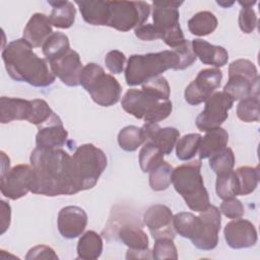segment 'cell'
<instances>
[{
    "mask_svg": "<svg viewBox=\"0 0 260 260\" xmlns=\"http://www.w3.org/2000/svg\"><path fill=\"white\" fill-rule=\"evenodd\" d=\"M80 84L92 101L102 107H111L121 98L122 86L119 81L95 63H88L83 67Z\"/></svg>",
    "mask_w": 260,
    "mask_h": 260,
    "instance_id": "8992f818",
    "label": "cell"
},
{
    "mask_svg": "<svg viewBox=\"0 0 260 260\" xmlns=\"http://www.w3.org/2000/svg\"><path fill=\"white\" fill-rule=\"evenodd\" d=\"M68 132L63 126L61 120L40 127L37 136V147L43 149L61 148L67 140Z\"/></svg>",
    "mask_w": 260,
    "mask_h": 260,
    "instance_id": "44dd1931",
    "label": "cell"
},
{
    "mask_svg": "<svg viewBox=\"0 0 260 260\" xmlns=\"http://www.w3.org/2000/svg\"><path fill=\"white\" fill-rule=\"evenodd\" d=\"M84 21L91 25H107L109 19V1H75Z\"/></svg>",
    "mask_w": 260,
    "mask_h": 260,
    "instance_id": "603a6c76",
    "label": "cell"
},
{
    "mask_svg": "<svg viewBox=\"0 0 260 260\" xmlns=\"http://www.w3.org/2000/svg\"><path fill=\"white\" fill-rule=\"evenodd\" d=\"M52 34V23L49 16L44 13H35L23 29V39L32 48H38L43 46Z\"/></svg>",
    "mask_w": 260,
    "mask_h": 260,
    "instance_id": "d6986e66",
    "label": "cell"
},
{
    "mask_svg": "<svg viewBox=\"0 0 260 260\" xmlns=\"http://www.w3.org/2000/svg\"><path fill=\"white\" fill-rule=\"evenodd\" d=\"M173 167L162 160L149 172V186L153 191H164L172 183Z\"/></svg>",
    "mask_w": 260,
    "mask_h": 260,
    "instance_id": "836d02e7",
    "label": "cell"
},
{
    "mask_svg": "<svg viewBox=\"0 0 260 260\" xmlns=\"http://www.w3.org/2000/svg\"><path fill=\"white\" fill-rule=\"evenodd\" d=\"M145 142H151L157 146L164 154H170L175 147L180 132L174 127L161 128L157 123L145 122L141 127Z\"/></svg>",
    "mask_w": 260,
    "mask_h": 260,
    "instance_id": "ac0fdd59",
    "label": "cell"
},
{
    "mask_svg": "<svg viewBox=\"0 0 260 260\" xmlns=\"http://www.w3.org/2000/svg\"><path fill=\"white\" fill-rule=\"evenodd\" d=\"M31 114V101L1 96L0 99V122L10 123L16 120H28Z\"/></svg>",
    "mask_w": 260,
    "mask_h": 260,
    "instance_id": "ffe728a7",
    "label": "cell"
},
{
    "mask_svg": "<svg viewBox=\"0 0 260 260\" xmlns=\"http://www.w3.org/2000/svg\"><path fill=\"white\" fill-rule=\"evenodd\" d=\"M215 191L217 196L223 200L238 196L240 192V185L236 172L230 171L217 175Z\"/></svg>",
    "mask_w": 260,
    "mask_h": 260,
    "instance_id": "d6a6232c",
    "label": "cell"
},
{
    "mask_svg": "<svg viewBox=\"0 0 260 260\" xmlns=\"http://www.w3.org/2000/svg\"><path fill=\"white\" fill-rule=\"evenodd\" d=\"M222 72L218 68H206L199 71L196 78L185 88L186 102L192 106L206 102L220 86Z\"/></svg>",
    "mask_w": 260,
    "mask_h": 260,
    "instance_id": "7c38bea8",
    "label": "cell"
},
{
    "mask_svg": "<svg viewBox=\"0 0 260 260\" xmlns=\"http://www.w3.org/2000/svg\"><path fill=\"white\" fill-rule=\"evenodd\" d=\"M200 170V159H194L177 167L172 174V183L175 190L183 197L187 206L197 212L207 209L210 205L209 195L204 186Z\"/></svg>",
    "mask_w": 260,
    "mask_h": 260,
    "instance_id": "277c9868",
    "label": "cell"
},
{
    "mask_svg": "<svg viewBox=\"0 0 260 260\" xmlns=\"http://www.w3.org/2000/svg\"><path fill=\"white\" fill-rule=\"evenodd\" d=\"M199 223V216H196L191 212H179L173 217V224L176 233L191 241L195 239L198 233Z\"/></svg>",
    "mask_w": 260,
    "mask_h": 260,
    "instance_id": "f546056e",
    "label": "cell"
},
{
    "mask_svg": "<svg viewBox=\"0 0 260 260\" xmlns=\"http://www.w3.org/2000/svg\"><path fill=\"white\" fill-rule=\"evenodd\" d=\"M161 150L151 142H144L139 152V166L143 173H149L156 165L164 160Z\"/></svg>",
    "mask_w": 260,
    "mask_h": 260,
    "instance_id": "f35d334b",
    "label": "cell"
},
{
    "mask_svg": "<svg viewBox=\"0 0 260 260\" xmlns=\"http://www.w3.org/2000/svg\"><path fill=\"white\" fill-rule=\"evenodd\" d=\"M202 136L198 133L184 135L176 143V154L181 160L191 159L198 151Z\"/></svg>",
    "mask_w": 260,
    "mask_h": 260,
    "instance_id": "d590c367",
    "label": "cell"
},
{
    "mask_svg": "<svg viewBox=\"0 0 260 260\" xmlns=\"http://www.w3.org/2000/svg\"><path fill=\"white\" fill-rule=\"evenodd\" d=\"M77 259L94 260L103 252L102 237L94 231L85 232L77 243Z\"/></svg>",
    "mask_w": 260,
    "mask_h": 260,
    "instance_id": "4316f807",
    "label": "cell"
},
{
    "mask_svg": "<svg viewBox=\"0 0 260 260\" xmlns=\"http://www.w3.org/2000/svg\"><path fill=\"white\" fill-rule=\"evenodd\" d=\"M239 4L242 5V7H252L254 4H256V1H239Z\"/></svg>",
    "mask_w": 260,
    "mask_h": 260,
    "instance_id": "816d5d0a",
    "label": "cell"
},
{
    "mask_svg": "<svg viewBox=\"0 0 260 260\" xmlns=\"http://www.w3.org/2000/svg\"><path fill=\"white\" fill-rule=\"evenodd\" d=\"M152 258L156 260L178 259V252L173 239L160 238L155 240L152 250Z\"/></svg>",
    "mask_w": 260,
    "mask_h": 260,
    "instance_id": "b9f144b4",
    "label": "cell"
},
{
    "mask_svg": "<svg viewBox=\"0 0 260 260\" xmlns=\"http://www.w3.org/2000/svg\"><path fill=\"white\" fill-rule=\"evenodd\" d=\"M217 4H219V5L223 6V7H229V6L233 5V4H234V2L232 1V2H230V3H226V2H221V1H217Z\"/></svg>",
    "mask_w": 260,
    "mask_h": 260,
    "instance_id": "f5cc1de1",
    "label": "cell"
},
{
    "mask_svg": "<svg viewBox=\"0 0 260 260\" xmlns=\"http://www.w3.org/2000/svg\"><path fill=\"white\" fill-rule=\"evenodd\" d=\"M234 166L235 154L230 147H224L222 150L213 154L209 158V167L216 175L233 171Z\"/></svg>",
    "mask_w": 260,
    "mask_h": 260,
    "instance_id": "ab89813d",
    "label": "cell"
},
{
    "mask_svg": "<svg viewBox=\"0 0 260 260\" xmlns=\"http://www.w3.org/2000/svg\"><path fill=\"white\" fill-rule=\"evenodd\" d=\"M59 120H61L59 116L53 112L46 101L42 99H35L31 101V114L27 120L30 124L43 127Z\"/></svg>",
    "mask_w": 260,
    "mask_h": 260,
    "instance_id": "1f68e13d",
    "label": "cell"
},
{
    "mask_svg": "<svg viewBox=\"0 0 260 260\" xmlns=\"http://www.w3.org/2000/svg\"><path fill=\"white\" fill-rule=\"evenodd\" d=\"M229 141L228 132L219 127L206 132L205 136L201 138L199 145V157L208 158L218 151L226 147Z\"/></svg>",
    "mask_w": 260,
    "mask_h": 260,
    "instance_id": "d4e9b609",
    "label": "cell"
},
{
    "mask_svg": "<svg viewBox=\"0 0 260 260\" xmlns=\"http://www.w3.org/2000/svg\"><path fill=\"white\" fill-rule=\"evenodd\" d=\"M195 61L196 56L191 46L186 43L170 51L131 55L125 69L126 83L129 86L139 85L169 69H186Z\"/></svg>",
    "mask_w": 260,
    "mask_h": 260,
    "instance_id": "7a4b0ae2",
    "label": "cell"
},
{
    "mask_svg": "<svg viewBox=\"0 0 260 260\" xmlns=\"http://www.w3.org/2000/svg\"><path fill=\"white\" fill-rule=\"evenodd\" d=\"M172 210L164 204L151 205L143 214V220L154 240L174 239L176 231L173 224Z\"/></svg>",
    "mask_w": 260,
    "mask_h": 260,
    "instance_id": "5bb4252c",
    "label": "cell"
},
{
    "mask_svg": "<svg viewBox=\"0 0 260 260\" xmlns=\"http://www.w3.org/2000/svg\"><path fill=\"white\" fill-rule=\"evenodd\" d=\"M236 174L240 185L239 195H248L257 188L259 182L258 167H240L237 169Z\"/></svg>",
    "mask_w": 260,
    "mask_h": 260,
    "instance_id": "74e56055",
    "label": "cell"
},
{
    "mask_svg": "<svg viewBox=\"0 0 260 260\" xmlns=\"http://www.w3.org/2000/svg\"><path fill=\"white\" fill-rule=\"evenodd\" d=\"M259 78L255 81L240 75L232 74L229 75V80L223 86V90L234 101H241L250 95H259Z\"/></svg>",
    "mask_w": 260,
    "mask_h": 260,
    "instance_id": "cb8c5ba5",
    "label": "cell"
},
{
    "mask_svg": "<svg viewBox=\"0 0 260 260\" xmlns=\"http://www.w3.org/2000/svg\"><path fill=\"white\" fill-rule=\"evenodd\" d=\"M0 153H1V175H4L6 172L9 171L10 160H9V157L5 154L4 151H1Z\"/></svg>",
    "mask_w": 260,
    "mask_h": 260,
    "instance_id": "f907efd6",
    "label": "cell"
},
{
    "mask_svg": "<svg viewBox=\"0 0 260 260\" xmlns=\"http://www.w3.org/2000/svg\"><path fill=\"white\" fill-rule=\"evenodd\" d=\"M50 63L51 71L64 84L77 86L80 84V75L83 69L79 54L74 50H69L59 58Z\"/></svg>",
    "mask_w": 260,
    "mask_h": 260,
    "instance_id": "9a60e30c",
    "label": "cell"
},
{
    "mask_svg": "<svg viewBox=\"0 0 260 260\" xmlns=\"http://www.w3.org/2000/svg\"><path fill=\"white\" fill-rule=\"evenodd\" d=\"M257 25V16L252 7H242L239 13V26L245 34H251Z\"/></svg>",
    "mask_w": 260,
    "mask_h": 260,
    "instance_id": "f6af8a7d",
    "label": "cell"
},
{
    "mask_svg": "<svg viewBox=\"0 0 260 260\" xmlns=\"http://www.w3.org/2000/svg\"><path fill=\"white\" fill-rule=\"evenodd\" d=\"M121 106L125 112L136 119L151 123L165 120L173 110V104L170 100L161 101L143 89L136 88H130L126 91L122 98Z\"/></svg>",
    "mask_w": 260,
    "mask_h": 260,
    "instance_id": "52a82bcc",
    "label": "cell"
},
{
    "mask_svg": "<svg viewBox=\"0 0 260 260\" xmlns=\"http://www.w3.org/2000/svg\"><path fill=\"white\" fill-rule=\"evenodd\" d=\"M34 182L30 192L45 196L77 193L71 174V156L61 148L36 147L30 153Z\"/></svg>",
    "mask_w": 260,
    "mask_h": 260,
    "instance_id": "6da1fadb",
    "label": "cell"
},
{
    "mask_svg": "<svg viewBox=\"0 0 260 260\" xmlns=\"http://www.w3.org/2000/svg\"><path fill=\"white\" fill-rule=\"evenodd\" d=\"M191 44L194 54L203 64L222 67L228 63L229 53L223 47L211 45L202 39H195Z\"/></svg>",
    "mask_w": 260,
    "mask_h": 260,
    "instance_id": "7402d4cb",
    "label": "cell"
},
{
    "mask_svg": "<svg viewBox=\"0 0 260 260\" xmlns=\"http://www.w3.org/2000/svg\"><path fill=\"white\" fill-rule=\"evenodd\" d=\"M217 27V18L210 11H200L188 21V28L194 36H208Z\"/></svg>",
    "mask_w": 260,
    "mask_h": 260,
    "instance_id": "f1b7e54d",
    "label": "cell"
},
{
    "mask_svg": "<svg viewBox=\"0 0 260 260\" xmlns=\"http://www.w3.org/2000/svg\"><path fill=\"white\" fill-rule=\"evenodd\" d=\"M144 142L145 139L142 129L136 126L124 127L118 134L119 146L126 151H135Z\"/></svg>",
    "mask_w": 260,
    "mask_h": 260,
    "instance_id": "e575fe53",
    "label": "cell"
},
{
    "mask_svg": "<svg viewBox=\"0 0 260 260\" xmlns=\"http://www.w3.org/2000/svg\"><path fill=\"white\" fill-rule=\"evenodd\" d=\"M220 212L231 219H236L244 215L245 208L239 199L233 197L223 200V202L220 204Z\"/></svg>",
    "mask_w": 260,
    "mask_h": 260,
    "instance_id": "ee69618b",
    "label": "cell"
},
{
    "mask_svg": "<svg viewBox=\"0 0 260 260\" xmlns=\"http://www.w3.org/2000/svg\"><path fill=\"white\" fill-rule=\"evenodd\" d=\"M232 74L243 75L252 81H255L259 78L256 66L247 59H238L233 61L229 66V75Z\"/></svg>",
    "mask_w": 260,
    "mask_h": 260,
    "instance_id": "7bdbcfd3",
    "label": "cell"
},
{
    "mask_svg": "<svg viewBox=\"0 0 260 260\" xmlns=\"http://www.w3.org/2000/svg\"><path fill=\"white\" fill-rule=\"evenodd\" d=\"M34 182L31 166L17 165L0 176V191L3 196L11 200H17L25 196Z\"/></svg>",
    "mask_w": 260,
    "mask_h": 260,
    "instance_id": "8fae6325",
    "label": "cell"
},
{
    "mask_svg": "<svg viewBox=\"0 0 260 260\" xmlns=\"http://www.w3.org/2000/svg\"><path fill=\"white\" fill-rule=\"evenodd\" d=\"M0 208H1V234H4L10 225L11 208H10V205L3 200L0 201Z\"/></svg>",
    "mask_w": 260,
    "mask_h": 260,
    "instance_id": "681fc988",
    "label": "cell"
},
{
    "mask_svg": "<svg viewBox=\"0 0 260 260\" xmlns=\"http://www.w3.org/2000/svg\"><path fill=\"white\" fill-rule=\"evenodd\" d=\"M234 102L224 91H214L205 102L204 110L196 118L197 128L204 132L219 128L228 119Z\"/></svg>",
    "mask_w": 260,
    "mask_h": 260,
    "instance_id": "30bf717a",
    "label": "cell"
},
{
    "mask_svg": "<svg viewBox=\"0 0 260 260\" xmlns=\"http://www.w3.org/2000/svg\"><path fill=\"white\" fill-rule=\"evenodd\" d=\"M144 91L156 96L161 101H168L170 98L171 89L168 80L164 76L153 77L146 82L142 83V88Z\"/></svg>",
    "mask_w": 260,
    "mask_h": 260,
    "instance_id": "60d3db41",
    "label": "cell"
},
{
    "mask_svg": "<svg viewBox=\"0 0 260 260\" xmlns=\"http://www.w3.org/2000/svg\"><path fill=\"white\" fill-rule=\"evenodd\" d=\"M57 223L59 233L63 238L75 239L84 232L87 224V214L79 206H66L59 211Z\"/></svg>",
    "mask_w": 260,
    "mask_h": 260,
    "instance_id": "e0dca14e",
    "label": "cell"
},
{
    "mask_svg": "<svg viewBox=\"0 0 260 260\" xmlns=\"http://www.w3.org/2000/svg\"><path fill=\"white\" fill-rule=\"evenodd\" d=\"M183 1H153L152 20L160 35V39L171 48L175 49L186 40L179 23L180 13L178 7Z\"/></svg>",
    "mask_w": 260,
    "mask_h": 260,
    "instance_id": "ba28073f",
    "label": "cell"
},
{
    "mask_svg": "<svg viewBox=\"0 0 260 260\" xmlns=\"http://www.w3.org/2000/svg\"><path fill=\"white\" fill-rule=\"evenodd\" d=\"M8 75L16 80L36 87H46L55 81V75L49 69L46 59L40 58L32 47L22 38L9 44L2 51Z\"/></svg>",
    "mask_w": 260,
    "mask_h": 260,
    "instance_id": "3957f363",
    "label": "cell"
},
{
    "mask_svg": "<svg viewBox=\"0 0 260 260\" xmlns=\"http://www.w3.org/2000/svg\"><path fill=\"white\" fill-rule=\"evenodd\" d=\"M107 165V156L99 147L91 143L78 146L71 156V174L77 191L93 188Z\"/></svg>",
    "mask_w": 260,
    "mask_h": 260,
    "instance_id": "5b68a950",
    "label": "cell"
},
{
    "mask_svg": "<svg viewBox=\"0 0 260 260\" xmlns=\"http://www.w3.org/2000/svg\"><path fill=\"white\" fill-rule=\"evenodd\" d=\"M126 61V57L124 53L118 50H112L107 53L105 57L106 67L110 70V72L114 74H120L124 70V64Z\"/></svg>",
    "mask_w": 260,
    "mask_h": 260,
    "instance_id": "bcb514c9",
    "label": "cell"
},
{
    "mask_svg": "<svg viewBox=\"0 0 260 260\" xmlns=\"http://www.w3.org/2000/svg\"><path fill=\"white\" fill-rule=\"evenodd\" d=\"M52 6L49 19L58 28H69L75 20L76 9L70 1H48Z\"/></svg>",
    "mask_w": 260,
    "mask_h": 260,
    "instance_id": "484cf974",
    "label": "cell"
},
{
    "mask_svg": "<svg viewBox=\"0 0 260 260\" xmlns=\"http://www.w3.org/2000/svg\"><path fill=\"white\" fill-rule=\"evenodd\" d=\"M118 237L120 241L130 250H148L147 235L142 229L134 224L122 225L118 231Z\"/></svg>",
    "mask_w": 260,
    "mask_h": 260,
    "instance_id": "83f0119b",
    "label": "cell"
},
{
    "mask_svg": "<svg viewBox=\"0 0 260 260\" xmlns=\"http://www.w3.org/2000/svg\"><path fill=\"white\" fill-rule=\"evenodd\" d=\"M135 36L142 41H153L160 39V35L152 23L141 24L134 28Z\"/></svg>",
    "mask_w": 260,
    "mask_h": 260,
    "instance_id": "c3c4849f",
    "label": "cell"
},
{
    "mask_svg": "<svg viewBox=\"0 0 260 260\" xmlns=\"http://www.w3.org/2000/svg\"><path fill=\"white\" fill-rule=\"evenodd\" d=\"M25 259H58V256L51 247L46 245H38L29 249Z\"/></svg>",
    "mask_w": 260,
    "mask_h": 260,
    "instance_id": "7dc6e473",
    "label": "cell"
},
{
    "mask_svg": "<svg viewBox=\"0 0 260 260\" xmlns=\"http://www.w3.org/2000/svg\"><path fill=\"white\" fill-rule=\"evenodd\" d=\"M150 9V5L144 1H109L107 25L120 31H128L144 24Z\"/></svg>",
    "mask_w": 260,
    "mask_h": 260,
    "instance_id": "9c48e42d",
    "label": "cell"
},
{
    "mask_svg": "<svg viewBox=\"0 0 260 260\" xmlns=\"http://www.w3.org/2000/svg\"><path fill=\"white\" fill-rule=\"evenodd\" d=\"M199 217V234L196 239L192 241V244L200 250H213L218 243V233L221 224L220 211L216 206L209 205L207 209L200 212Z\"/></svg>",
    "mask_w": 260,
    "mask_h": 260,
    "instance_id": "4fadbf2b",
    "label": "cell"
},
{
    "mask_svg": "<svg viewBox=\"0 0 260 260\" xmlns=\"http://www.w3.org/2000/svg\"><path fill=\"white\" fill-rule=\"evenodd\" d=\"M223 235L226 244L233 249L253 247L258 239L255 225L241 217L228 222L224 226Z\"/></svg>",
    "mask_w": 260,
    "mask_h": 260,
    "instance_id": "2e32d148",
    "label": "cell"
},
{
    "mask_svg": "<svg viewBox=\"0 0 260 260\" xmlns=\"http://www.w3.org/2000/svg\"><path fill=\"white\" fill-rule=\"evenodd\" d=\"M42 49L46 60L51 62L70 50L69 39L65 34L59 31L53 32L44 43Z\"/></svg>",
    "mask_w": 260,
    "mask_h": 260,
    "instance_id": "4dcf8cb0",
    "label": "cell"
},
{
    "mask_svg": "<svg viewBox=\"0 0 260 260\" xmlns=\"http://www.w3.org/2000/svg\"><path fill=\"white\" fill-rule=\"evenodd\" d=\"M237 116L246 123L258 122L260 119L259 95H250L241 100L237 107Z\"/></svg>",
    "mask_w": 260,
    "mask_h": 260,
    "instance_id": "8d00e7d4",
    "label": "cell"
}]
</instances>
